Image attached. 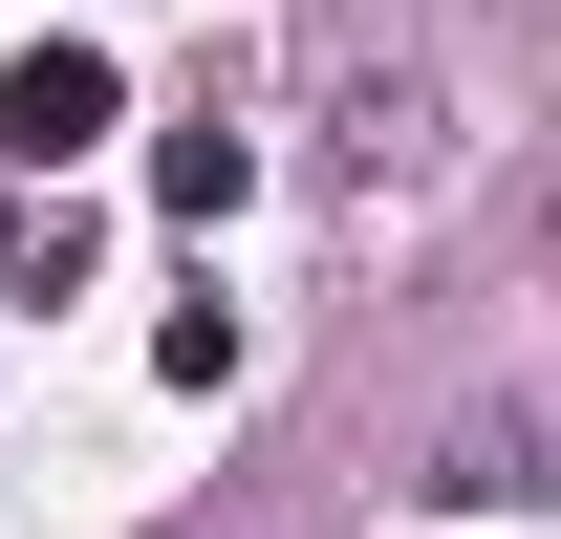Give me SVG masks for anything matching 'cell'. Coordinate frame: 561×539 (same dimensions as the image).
I'll return each instance as SVG.
<instances>
[{
    "label": "cell",
    "instance_id": "3",
    "mask_svg": "<svg viewBox=\"0 0 561 539\" xmlns=\"http://www.w3.org/2000/svg\"><path fill=\"white\" fill-rule=\"evenodd\" d=\"M432 496H454V518H518V496H540V432H518V410H454Z\"/></svg>",
    "mask_w": 561,
    "mask_h": 539
},
{
    "label": "cell",
    "instance_id": "2",
    "mask_svg": "<svg viewBox=\"0 0 561 539\" xmlns=\"http://www.w3.org/2000/svg\"><path fill=\"white\" fill-rule=\"evenodd\" d=\"M324 173H346V195L432 173V87H411V66H346V87H324Z\"/></svg>",
    "mask_w": 561,
    "mask_h": 539
},
{
    "label": "cell",
    "instance_id": "5",
    "mask_svg": "<svg viewBox=\"0 0 561 539\" xmlns=\"http://www.w3.org/2000/svg\"><path fill=\"white\" fill-rule=\"evenodd\" d=\"M0 280H22V216H0Z\"/></svg>",
    "mask_w": 561,
    "mask_h": 539
},
{
    "label": "cell",
    "instance_id": "1",
    "mask_svg": "<svg viewBox=\"0 0 561 539\" xmlns=\"http://www.w3.org/2000/svg\"><path fill=\"white\" fill-rule=\"evenodd\" d=\"M108 108H130V87H108V44H22V66H0V173L108 151Z\"/></svg>",
    "mask_w": 561,
    "mask_h": 539
},
{
    "label": "cell",
    "instance_id": "4",
    "mask_svg": "<svg viewBox=\"0 0 561 539\" xmlns=\"http://www.w3.org/2000/svg\"><path fill=\"white\" fill-rule=\"evenodd\" d=\"M238 173H260V151H238V108H195V130L151 151V195H173V216H238Z\"/></svg>",
    "mask_w": 561,
    "mask_h": 539
}]
</instances>
